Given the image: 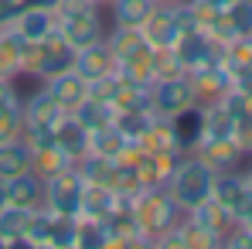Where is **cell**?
Masks as SVG:
<instances>
[{"label":"cell","mask_w":252,"mask_h":249,"mask_svg":"<svg viewBox=\"0 0 252 249\" xmlns=\"http://www.w3.org/2000/svg\"><path fill=\"white\" fill-rule=\"evenodd\" d=\"M221 65H225L228 72H242V69H252V35H246V38H235V41L225 44Z\"/></svg>","instance_id":"cell-35"},{"label":"cell","mask_w":252,"mask_h":249,"mask_svg":"<svg viewBox=\"0 0 252 249\" xmlns=\"http://www.w3.org/2000/svg\"><path fill=\"white\" fill-rule=\"evenodd\" d=\"M150 10H154V0H109L113 24H123V28H140Z\"/></svg>","instance_id":"cell-29"},{"label":"cell","mask_w":252,"mask_h":249,"mask_svg":"<svg viewBox=\"0 0 252 249\" xmlns=\"http://www.w3.org/2000/svg\"><path fill=\"white\" fill-rule=\"evenodd\" d=\"M184 72H194V69H205V65H218L221 55H225V44L215 41L208 31H184L177 44H174Z\"/></svg>","instance_id":"cell-6"},{"label":"cell","mask_w":252,"mask_h":249,"mask_svg":"<svg viewBox=\"0 0 252 249\" xmlns=\"http://www.w3.org/2000/svg\"><path fill=\"white\" fill-rule=\"evenodd\" d=\"M194 157H201L211 171H228V167H239L246 161V154L239 150V143L232 137H201V143L191 150Z\"/></svg>","instance_id":"cell-15"},{"label":"cell","mask_w":252,"mask_h":249,"mask_svg":"<svg viewBox=\"0 0 252 249\" xmlns=\"http://www.w3.org/2000/svg\"><path fill=\"white\" fill-rule=\"evenodd\" d=\"M150 120H154V109H116L113 113V126L123 133L129 143L140 140V133L150 126Z\"/></svg>","instance_id":"cell-30"},{"label":"cell","mask_w":252,"mask_h":249,"mask_svg":"<svg viewBox=\"0 0 252 249\" xmlns=\"http://www.w3.org/2000/svg\"><path fill=\"white\" fill-rule=\"evenodd\" d=\"M89 3H99V7H109V0H89Z\"/></svg>","instance_id":"cell-44"},{"label":"cell","mask_w":252,"mask_h":249,"mask_svg":"<svg viewBox=\"0 0 252 249\" xmlns=\"http://www.w3.org/2000/svg\"><path fill=\"white\" fill-rule=\"evenodd\" d=\"M72 58H75V48L62 38V31L55 28L48 38L41 41H24V58H21V75H31V79H51L55 72H65L72 69Z\"/></svg>","instance_id":"cell-3"},{"label":"cell","mask_w":252,"mask_h":249,"mask_svg":"<svg viewBox=\"0 0 252 249\" xmlns=\"http://www.w3.org/2000/svg\"><path fill=\"white\" fill-rule=\"evenodd\" d=\"M7 28L21 38V41H41L48 38L55 28H58V17H55V7H17L10 17H7Z\"/></svg>","instance_id":"cell-8"},{"label":"cell","mask_w":252,"mask_h":249,"mask_svg":"<svg viewBox=\"0 0 252 249\" xmlns=\"http://www.w3.org/2000/svg\"><path fill=\"white\" fill-rule=\"evenodd\" d=\"M198 3H205V7H211V10H225V7L235 3V0H198Z\"/></svg>","instance_id":"cell-40"},{"label":"cell","mask_w":252,"mask_h":249,"mask_svg":"<svg viewBox=\"0 0 252 249\" xmlns=\"http://www.w3.org/2000/svg\"><path fill=\"white\" fill-rule=\"evenodd\" d=\"M188 82H191V92H194V103L211 106V103H221L225 92L232 89V72L218 62V65H205V69L188 72Z\"/></svg>","instance_id":"cell-10"},{"label":"cell","mask_w":252,"mask_h":249,"mask_svg":"<svg viewBox=\"0 0 252 249\" xmlns=\"http://www.w3.org/2000/svg\"><path fill=\"white\" fill-rule=\"evenodd\" d=\"M215 174L218 171H211L194 154H181L177 157L174 174H170V181H167V191H170V198L181 205V212H191V208H198L201 202H208L211 188H215Z\"/></svg>","instance_id":"cell-2"},{"label":"cell","mask_w":252,"mask_h":249,"mask_svg":"<svg viewBox=\"0 0 252 249\" xmlns=\"http://www.w3.org/2000/svg\"><path fill=\"white\" fill-rule=\"evenodd\" d=\"M55 143L65 150V157L72 161V164H79L89 157V130H85L72 113H65L58 126H55Z\"/></svg>","instance_id":"cell-18"},{"label":"cell","mask_w":252,"mask_h":249,"mask_svg":"<svg viewBox=\"0 0 252 249\" xmlns=\"http://www.w3.org/2000/svg\"><path fill=\"white\" fill-rule=\"evenodd\" d=\"M194 106V92H191V82H188V72L184 75H174V79H157L150 82V109L157 116H174L181 109Z\"/></svg>","instance_id":"cell-7"},{"label":"cell","mask_w":252,"mask_h":249,"mask_svg":"<svg viewBox=\"0 0 252 249\" xmlns=\"http://www.w3.org/2000/svg\"><path fill=\"white\" fill-rule=\"evenodd\" d=\"M21 58H24V41L3 24L0 28V79H17L21 75Z\"/></svg>","instance_id":"cell-26"},{"label":"cell","mask_w":252,"mask_h":249,"mask_svg":"<svg viewBox=\"0 0 252 249\" xmlns=\"http://www.w3.org/2000/svg\"><path fill=\"white\" fill-rule=\"evenodd\" d=\"M7 99H21V96H17L14 79H0V103H7Z\"/></svg>","instance_id":"cell-39"},{"label":"cell","mask_w":252,"mask_h":249,"mask_svg":"<svg viewBox=\"0 0 252 249\" xmlns=\"http://www.w3.org/2000/svg\"><path fill=\"white\" fill-rule=\"evenodd\" d=\"M7 17H10V10H3V7H0V28L7 24Z\"/></svg>","instance_id":"cell-43"},{"label":"cell","mask_w":252,"mask_h":249,"mask_svg":"<svg viewBox=\"0 0 252 249\" xmlns=\"http://www.w3.org/2000/svg\"><path fill=\"white\" fill-rule=\"evenodd\" d=\"M72 69L82 75L85 82H95V79L116 72V58H113V51L106 48V41H95V44H85V48H75Z\"/></svg>","instance_id":"cell-13"},{"label":"cell","mask_w":252,"mask_h":249,"mask_svg":"<svg viewBox=\"0 0 252 249\" xmlns=\"http://www.w3.org/2000/svg\"><path fill=\"white\" fill-rule=\"evenodd\" d=\"M116 205H120V198H116V191H113V188L85 181L82 205H79V215H82V218H106Z\"/></svg>","instance_id":"cell-23"},{"label":"cell","mask_w":252,"mask_h":249,"mask_svg":"<svg viewBox=\"0 0 252 249\" xmlns=\"http://www.w3.org/2000/svg\"><path fill=\"white\" fill-rule=\"evenodd\" d=\"M154 3H181V0H154Z\"/></svg>","instance_id":"cell-46"},{"label":"cell","mask_w":252,"mask_h":249,"mask_svg":"<svg viewBox=\"0 0 252 249\" xmlns=\"http://www.w3.org/2000/svg\"><path fill=\"white\" fill-rule=\"evenodd\" d=\"M150 72H154V82H157V79L184 75V65H181V58H177L174 48H154V55H150Z\"/></svg>","instance_id":"cell-37"},{"label":"cell","mask_w":252,"mask_h":249,"mask_svg":"<svg viewBox=\"0 0 252 249\" xmlns=\"http://www.w3.org/2000/svg\"><path fill=\"white\" fill-rule=\"evenodd\" d=\"M239 225H246V229L252 232V205L246 208V212H242V218H239Z\"/></svg>","instance_id":"cell-41"},{"label":"cell","mask_w":252,"mask_h":249,"mask_svg":"<svg viewBox=\"0 0 252 249\" xmlns=\"http://www.w3.org/2000/svg\"><path fill=\"white\" fill-rule=\"evenodd\" d=\"M177 157H181V154H143V150L136 147V157H133L129 164H133L136 178H140V188H167Z\"/></svg>","instance_id":"cell-12"},{"label":"cell","mask_w":252,"mask_h":249,"mask_svg":"<svg viewBox=\"0 0 252 249\" xmlns=\"http://www.w3.org/2000/svg\"><path fill=\"white\" fill-rule=\"evenodd\" d=\"M113 106L109 103H102V99H95V96H85L82 103L72 109V116L79 120V123L85 126V130H99V126H106V123H113Z\"/></svg>","instance_id":"cell-28"},{"label":"cell","mask_w":252,"mask_h":249,"mask_svg":"<svg viewBox=\"0 0 252 249\" xmlns=\"http://www.w3.org/2000/svg\"><path fill=\"white\" fill-rule=\"evenodd\" d=\"M21 109H24V130H21V137L34 147V143H48V140H55V126L58 120L65 116V109L48 96V89H38V92H31L28 99H21Z\"/></svg>","instance_id":"cell-4"},{"label":"cell","mask_w":252,"mask_h":249,"mask_svg":"<svg viewBox=\"0 0 252 249\" xmlns=\"http://www.w3.org/2000/svg\"><path fill=\"white\" fill-rule=\"evenodd\" d=\"M106 48L113 51V58H116V65L126 62L129 55H136L140 48H143V35H140V28H123V24H113V31H106Z\"/></svg>","instance_id":"cell-25"},{"label":"cell","mask_w":252,"mask_h":249,"mask_svg":"<svg viewBox=\"0 0 252 249\" xmlns=\"http://www.w3.org/2000/svg\"><path fill=\"white\" fill-rule=\"evenodd\" d=\"M3 184V198L7 205L17 208H41L44 205V178H38L34 171H24L10 181H0Z\"/></svg>","instance_id":"cell-17"},{"label":"cell","mask_w":252,"mask_h":249,"mask_svg":"<svg viewBox=\"0 0 252 249\" xmlns=\"http://www.w3.org/2000/svg\"><path fill=\"white\" fill-rule=\"evenodd\" d=\"M211 198L218 205H225L235 218H242V212L252 205V191L242 178V167H228V171H218L215 174V188H211Z\"/></svg>","instance_id":"cell-9"},{"label":"cell","mask_w":252,"mask_h":249,"mask_svg":"<svg viewBox=\"0 0 252 249\" xmlns=\"http://www.w3.org/2000/svg\"><path fill=\"white\" fill-rule=\"evenodd\" d=\"M68 164H72V161L65 157V150H62L55 140H48V143H34V147H31V171H34L38 178H51V174L65 171Z\"/></svg>","instance_id":"cell-24"},{"label":"cell","mask_w":252,"mask_h":249,"mask_svg":"<svg viewBox=\"0 0 252 249\" xmlns=\"http://www.w3.org/2000/svg\"><path fill=\"white\" fill-rule=\"evenodd\" d=\"M235 130V116L225 109V103H211L205 106V137H232Z\"/></svg>","instance_id":"cell-33"},{"label":"cell","mask_w":252,"mask_h":249,"mask_svg":"<svg viewBox=\"0 0 252 249\" xmlns=\"http://www.w3.org/2000/svg\"><path fill=\"white\" fill-rule=\"evenodd\" d=\"M136 147L143 154H181L177 150V140H174V130H170V120L167 116H157V113H154L150 126L140 133Z\"/></svg>","instance_id":"cell-21"},{"label":"cell","mask_w":252,"mask_h":249,"mask_svg":"<svg viewBox=\"0 0 252 249\" xmlns=\"http://www.w3.org/2000/svg\"><path fill=\"white\" fill-rule=\"evenodd\" d=\"M150 55H154V48H150V44H143L136 55H129L126 62H120V65H116V72H120L123 79H129V82L150 85V82H154V72H150Z\"/></svg>","instance_id":"cell-31"},{"label":"cell","mask_w":252,"mask_h":249,"mask_svg":"<svg viewBox=\"0 0 252 249\" xmlns=\"http://www.w3.org/2000/svg\"><path fill=\"white\" fill-rule=\"evenodd\" d=\"M21 130H24V109H21V99H7V103H0V143L21 137Z\"/></svg>","instance_id":"cell-36"},{"label":"cell","mask_w":252,"mask_h":249,"mask_svg":"<svg viewBox=\"0 0 252 249\" xmlns=\"http://www.w3.org/2000/svg\"><path fill=\"white\" fill-rule=\"evenodd\" d=\"M129 215H133L140 236L147 239V246H157V239L181 222L184 212L170 198L167 188H143V191L129 202Z\"/></svg>","instance_id":"cell-1"},{"label":"cell","mask_w":252,"mask_h":249,"mask_svg":"<svg viewBox=\"0 0 252 249\" xmlns=\"http://www.w3.org/2000/svg\"><path fill=\"white\" fill-rule=\"evenodd\" d=\"M140 35H143V41L150 48H174L177 38H181L177 17H174V3H154V10L140 24Z\"/></svg>","instance_id":"cell-11"},{"label":"cell","mask_w":252,"mask_h":249,"mask_svg":"<svg viewBox=\"0 0 252 249\" xmlns=\"http://www.w3.org/2000/svg\"><path fill=\"white\" fill-rule=\"evenodd\" d=\"M24 171H31V143L24 137L3 140L0 143V181H10Z\"/></svg>","instance_id":"cell-22"},{"label":"cell","mask_w":252,"mask_h":249,"mask_svg":"<svg viewBox=\"0 0 252 249\" xmlns=\"http://www.w3.org/2000/svg\"><path fill=\"white\" fill-rule=\"evenodd\" d=\"M232 140L239 143V150H242L246 157H252V109H249V113H242V116H235Z\"/></svg>","instance_id":"cell-38"},{"label":"cell","mask_w":252,"mask_h":249,"mask_svg":"<svg viewBox=\"0 0 252 249\" xmlns=\"http://www.w3.org/2000/svg\"><path fill=\"white\" fill-rule=\"evenodd\" d=\"M188 215H191V218H198L201 225H208L211 232H218L221 239H225V232H228V229H232V225L239 222V218H235V215H232L228 208H225V205H218L215 198H208V202H201L198 208H191Z\"/></svg>","instance_id":"cell-27"},{"label":"cell","mask_w":252,"mask_h":249,"mask_svg":"<svg viewBox=\"0 0 252 249\" xmlns=\"http://www.w3.org/2000/svg\"><path fill=\"white\" fill-rule=\"evenodd\" d=\"M126 150H129V140H126L113 123L99 126V130H89V157H99V161H120Z\"/></svg>","instance_id":"cell-20"},{"label":"cell","mask_w":252,"mask_h":249,"mask_svg":"<svg viewBox=\"0 0 252 249\" xmlns=\"http://www.w3.org/2000/svg\"><path fill=\"white\" fill-rule=\"evenodd\" d=\"M170 130H174L177 150H181V154H191V150L201 143V137H205V106L194 103V106L174 113V116H170Z\"/></svg>","instance_id":"cell-16"},{"label":"cell","mask_w":252,"mask_h":249,"mask_svg":"<svg viewBox=\"0 0 252 249\" xmlns=\"http://www.w3.org/2000/svg\"><path fill=\"white\" fill-rule=\"evenodd\" d=\"M249 161V167H242V178H246V184H249V191H252V157H246Z\"/></svg>","instance_id":"cell-42"},{"label":"cell","mask_w":252,"mask_h":249,"mask_svg":"<svg viewBox=\"0 0 252 249\" xmlns=\"http://www.w3.org/2000/svg\"><path fill=\"white\" fill-rule=\"evenodd\" d=\"M44 89H48V96L65 109V113H72L79 103H82L85 96H89V82H85L82 75L75 72V69H65V72H55L51 79H44Z\"/></svg>","instance_id":"cell-14"},{"label":"cell","mask_w":252,"mask_h":249,"mask_svg":"<svg viewBox=\"0 0 252 249\" xmlns=\"http://www.w3.org/2000/svg\"><path fill=\"white\" fill-rule=\"evenodd\" d=\"M113 109H150V85L129 82L120 75V92L113 99Z\"/></svg>","instance_id":"cell-32"},{"label":"cell","mask_w":252,"mask_h":249,"mask_svg":"<svg viewBox=\"0 0 252 249\" xmlns=\"http://www.w3.org/2000/svg\"><path fill=\"white\" fill-rule=\"evenodd\" d=\"M85 178L75 164H68L65 171L44 178V208L58 212V215H75L79 218V205H82Z\"/></svg>","instance_id":"cell-5"},{"label":"cell","mask_w":252,"mask_h":249,"mask_svg":"<svg viewBox=\"0 0 252 249\" xmlns=\"http://www.w3.org/2000/svg\"><path fill=\"white\" fill-rule=\"evenodd\" d=\"M75 249H106V229L99 218H75Z\"/></svg>","instance_id":"cell-34"},{"label":"cell","mask_w":252,"mask_h":249,"mask_svg":"<svg viewBox=\"0 0 252 249\" xmlns=\"http://www.w3.org/2000/svg\"><path fill=\"white\" fill-rule=\"evenodd\" d=\"M34 208L3 205L0 208V246H28V229H31Z\"/></svg>","instance_id":"cell-19"},{"label":"cell","mask_w":252,"mask_h":249,"mask_svg":"<svg viewBox=\"0 0 252 249\" xmlns=\"http://www.w3.org/2000/svg\"><path fill=\"white\" fill-rule=\"evenodd\" d=\"M7 205V198H3V184H0V208Z\"/></svg>","instance_id":"cell-45"}]
</instances>
